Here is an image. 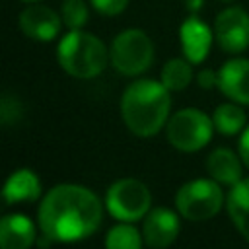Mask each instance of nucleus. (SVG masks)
<instances>
[{"instance_id":"nucleus-1","label":"nucleus","mask_w":249,"mask_h":249,"mask_svg":"<svg viewBox=\"0 0 249 249\" xmlns=\"http://www.w3.org/2000/svg\"><path fill=\"white\" fill-rule=\"evenodd\" d=\"M39 228L51 241H80L101 224L103 206L97 195L82 185H54L39 204Z\"/></svg>"},{"instance_id":"nucleus-2","label":"nucleus","mask_w":249,"mask_h":249,"mask_svg":"<svg viewBox=\"0 0 249 249\" xmlns=\"http://www.w3.org/2000/svg\"><path fill=\"white\" fill-rule=\"evenodd\" d=\"M169 89L156 80L132 82L121 97V117L130 132L148 138L169 121Z\"/></svg>"},{"instance_id":"nucleus-3","label":"nucleus","mask_w":249,"mask_h":249,"mask_svg":"<svg viewBox=\"0 0 249 249\" xmlns=\"http://www.w3.org/2000/svg\"><path fill=\"white\" fill-rule=\"evenodd\" d=\"M56 58L70 76L89 80L105 70L109 53L99 37L82 29H70L56 47Z\"/></svg>"},{"instance_id":"nucleus-4","label":"nucleus","mask_w":249,"mask_h":249,"mask_svg":"<svg viewBox=\"0 0 249 249\" xmlns=\"http://www.w3.org/2000/svg\"><path fill=\"white\" fill-rule=\"evenodd\" d=\"M154 60L152 39L136 27L121 31L111 43V64L123 76H138Z\"/></svg>"},{"instance_id":"nucleus-5","label":"nucleus","mask_w":249,"mask_h":249,"mask_svg":"<svg viewBox=\"0 0 249 249\" xmlns=\"http://www.w3.org/2000/svg\"><path fill=\"white\" fill-rule=\"evenodd\" d=\"M214 128V121L195 107L173 113L165 124L169 144L181 152H196L204 148L210 142Z\"/></svg>"},{"instance_id":"nucleus-6","label":"nucleus","mask_w":249,"mask_h":249,"mask_svg":"<svg viewBox=\"0 0 249 249\" xmlns=\"http://www.w3.org/2000/svg\"><path fill=\"white\" fill-rule=\"evenodd\" d=\"M224 193L216 179H193L179 187L175 206L179 214L191 222L210 220L222 208Z\"/></svg>"},{"instance_id":"nucleus-7","label":"nucleus","mask_w":249,"mask_h":249,"mask_svg":"<svg viewBox=\"0 0 249 249\" xmlns=\"http://www.w3.org/2000/svg\"><path fill=\"white\" fill-rule=\"evenodd\" d=\"M152 195L148 187L138 179H119L105 195V206L109 214L119 222H136L150 212Z\"/></svg>"},{"instance_id":"nucleus-8","label":"nucleus","mask_w":249,"mask_h":249,"mask_svg":"<svg viewBox=\"0 0 249 249\" xmlns=\"http://www.w3.org/2000/svg\"><path fill=\"white\" fill-rule=\"evenodd\" d=\"M214 37L226 53H243L249 47V14L239 6H230L216 16Z\"/></svg>"},{"instance_id":"nucleus-9","label":"nucleus","mask_w":249,"mask_h":249,"mask_svg":"<svg viewBox=\"0 0 249 249\" xmlns=\"http://www.w3.org/2000/svg\"><path fill=\"white\" fill-rule=\"evenodd\" d=\"M181 230L179 218L169 208H154L144 216L142 226V237L144 243L152 249H163L171 245L177 239V233Z\"/></svg>"},{"instance_id":"nucleus-10","label":"nucleus","mask_w":249,"mask_h":249,"mask_svg":"<svg viewBox=\"0 0 249 249\" xmlns=\"http://www.w3.org/2000/svg\"><path fill=\"white\" fill-rule=\"evenodd\" d=\"M19 27L35 41H51L60 31V16L47 6L31 4L19 14Z\"/></svg>"},{"instance_id":"nucleus-11","label":"nucleus","mask_w":249,"mask_h":249,"mask_svg":"<svg viewBox=\"0 0 249 249\" xmlns=\"http://www.w3.org/2000/svg\"><path fill=\"white\" fill-rule=\"evenodd\" d=\"M218 88L231 101L249 105V60H228L218 72Z\"/></svg>"},{"instance_id":"nucleus-12","label":"nucleus","mask_w":249,"mask_h":249,"mask_svg":"<svg viewBox=\"0 0 249 249\" xmlns=\"http://www.w3.org/2000/svg\"><path fill=\"white\" fill-rule=\"evenodd\" d=\"M179 39H181V47H183L185 58H189L193 64H198V62H202L206 58V54L210 51L212 31L196 16H191L181 23Z\"/></svg>"},{"instance_id":"nucleus-13","label":"nucleus","mask_w":249,"mask_h":249,"mask_svg":"<svg viewBox=\"0 0 249 249\" xmlns=\"http://www.w3.org/2000/svg\"><path fill=\"white\" fill-rule=\"evenodd\" d=\"M35 226L25 214H8L0 222V245L4 249H25L35 241Z\"/></svg>"},{"instance_id":"nucleus-14","label":"nucleus","mask_w":249,"mask_h":249,"mask_svg":"<svg viewBox=\"0 0 249 249\" xmlns=\"http://www.w3.org/2000/svg\"><path fill=\"white\" fill-rule=\"evenodd\" d=\"M41 196V181L31 169H16L4 185L6 204L14 202H33Z\"/></svg>"},{"instance_id":"nucleus-15","label":"nucleus","mask_w":249,"mask_h":249,"mask_svg":"<svg viewBox=\"0 0 249 249\" xmlns=\"http://www.w3.org/2000/svg\"><path fill=\"white\" fill-rule=\"evenodd\" d=\"M241 158L228 148H216L206 160V171L212 179L224 185H235L241 179Z\"/></svg>"},{"instance_id":"nucleus-16","label":"nucleus","mask_w":249,"mask_h":249,"mask_svg":"<svg viewBox=\"0 0 249 249\" xmlns=\"http://www.w3.org/2000/svg\"><path fill=\"white\" fill-rule=\"evenodd\" d=\"M226 206L233 226L243 235V239L249 241V177L239 179L235 185H231Z\"/></svg>"},{"instance_id":"nucleus-17","label":"nucleus","mask_w":249,"mask_h":249,"mask_svg":"<svg viewBox=\"0 0 249 249\" xmlns=\"http://www.w3.org/2000/svg\"><path fill=\"white\" fill-rule=\"evenodd\" d=\"M189 58H169L161 68V84L169 91L185 89L193 80V68Z\"/></svg>"},{"instance_id":"nucleus-18","label":"nucleus","mask_w":249,"mask_h":249,"mask_svg":"<svg viewBox=\"0 0 249 249\" xmlns=\"http://www.w3.org/2000/svg\"><path fill=\"white\" fill-rule=\"evenodd\" d=\"M212 121H214V126L218 132L222 134H237L239 130L245 128V111L239 107V105H233V103H222L214 109L212 113Z\"/></svg>"},{"instance_id":"nucleus-19","label":"nucleus","mask_w":249,"mask_h":249,"mask_svg":"<svg viewBox=\"0 0 249 249\" xmlns=\"http://www.w3.org/2000/svg\"><path fill=\"white\" fill-rule=\"evenodd\" d=\"M142 245V237L130 222H123L109 230L105 235V247L109 249H138Z\"/></svg>"},{"instance_id":"nucleus-20","label":"nucleus","mask_w":249,"mask_h":249,"mask_svg":"<svg viewBox=\"0 0 249 249\" xmlns=\"http://www.w3.org/2000/svg\"><path fill=\"white\" fill-rule=\"evenodd\" d=\"M60 16H62V21L68 29H82L88 21L89 10H88L84 0H64Z\"/></svg>"},{"instance_id":"nucleus-21","label":"nucleus","mask_w":249,"mask_h":249,"mask_svg":"<svg viewBox=\"0 0 249 249\" xmlns=\"http://www.w3.org/2000/svg\"><path fill=\"white\" fill-rule=\"evenodd\" d=\"M23 109H21V103L18 97H12L10 93H4L2 97V103H0V119H2V124L4 126H10L12 123H18L19 117H21Z\"/></svg>"},{"instance_id":"nucleus-22","label":"nucleus","mask_w":249,"mask_h":249,"mask_svg":"<svg viewBox=\"0 0 249 249\" xmlns=\"http://www.w3.org/2000/svg\"><path fill=\"white\" fill-rule=\"evenodd\" d=\"M91 4L103 16H119L126 8L128 0H91Z\"/></svg>"},{"instance_id":"nucleus-23","label":"nucleus","mask_w":249,"mask_h":249,"mask_svg":"<svg viewBox=\"0 0 249 249\" xmlns=\"http://www.w3.org/2000/svg\"><path fill=\"white\" fill-rule=\"evenodd\" d=\"M196 82H198L200 88H204V89H212V88L218 86V72H214V70H210V68H204L202 72H198Z\"/></svg>"},{"instance_id":"nucleus-24","label":"nucleus","mask_w":249,"mask_h":249,"mask_svg":"<svg viewBox=\"0 0 249 249\" xmlns=\"http://www.w3.org/2000/svg\"><path fill=\"white\" fill-rule=\"evenodd\" d=\"M239 158L249 167V124L243 128V134L239 138Z\"/></svg>"},{"instance_id":"nucleus-25","label":"nucleus","mask_w":249,"mask_h":249,"mask_svg":"<svg viewBox=\"0 0 249 249\" xmlns=\"http://www.w3.org/2000/svg\"><path fill=\"white\" fill-rule=\"evenodd\" d=\"M202 6H204V0H185V8L191 10L193 14H196Z\"/></svg>"},{"instance_id":"nucleus-26","label":"nucleus","mask_w":249,"mask_h":249,"mask_svg":"<svg viewBox=\"0 0 249 249\" xmlns=\"http://www.w3.org/2000/svg\"><path fill=\"white\" fill-rule=\"evenodd\" d=\"M21 2H27V4H33V2H37V0H21Z\"/></svg>"},{"instance_id":"nucleus-27","label":"nucleus","mask_w":249,"mask_h":249,"mask_svg":"<svg viewBox=\"0 0 249 249\" xmlns=\"http://www.w3.org/2000/svg\"><path fill=\"white\" fill-rule=\"evenodd\" d=\"M220 2H226L228 4V2H233V0H220Z\"/></svg>"}]
</instances>
